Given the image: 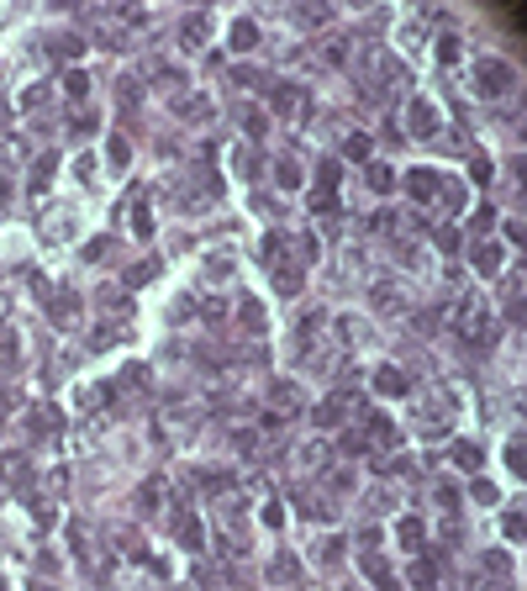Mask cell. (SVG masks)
<instances>
[{"label":"cell","instance_id":"25","mask_svg":"<svg viewBox=\"0 0 527 591\" xmlns=\"http://www.w3.org/2000/svg\"><path fill=\"white\" fill-rule=\"evenodd\" d=\"M63 96H69V101H85V96H90V79L79 74V69H69V74H63Z\"/></svg>","mask_w":527,"mask_h":591},{"label":"cell","instance_id":"9","mask_svg":"<svg viewBox=\"0 0 527 591\" xmlns=\"http://www.w3.org/2000/svg\"><path fill=\"white\" fill-rule=\"evenodd\" d=\"M364 443H380V449H396L401 443V428L385 418V412H374L369 418V428H364Z\"/></svg>","mask_w":527,"mask_h":591},{"label":"cell","instance_id":"10","mask_svg":"<svg viewBox=\"0 0 527 591\" xmlns=\"http://www.w3.org/2000/svg\"><path fill=\"white\" fill-rule=\"evenodd\" d=\"M348 401H354V391H332V396L317 407V428H337V423L348 418Z\"/></svg>","mask_w":527,"mask_h":591},{"label":"cell","instance_id":"16","mask_svg":"<svg viewBox=\"0 0 527 591\" xmlns=\"http://www.w3.org/2000/svg\"><path fill=\"white\" fill-rule=\"evenodd\" d=\"M174 533H180V544L190 549V555H195L200 544H206V528H200V517H195V512H185L180 522H174Z\"/></svg>","mask_w":527,"mask_h":591},{"label":"cell","instance_id":"23","mask_svg":"<svg viewBox=\"0 0 527 591\" xmlns=\"http://www.w3.org/2000/svg\"><path fill=\"white\" fill-rule=\"evenodd\" d=\"M106 158H111L116 169H127L132 164V143L127 138H106Z\"/></svg>","mask_w":527,"mask_h":591},{"label":"cell","instance_id":"49","mask_svg":"<svg viewBox=\"0 0 527 591\" xmlns=\"http://www.w3.org/2000/svg\"><path fill=\"white\" fill-rule=\"evenodd\" d=\"M469 496H475V502H496V486H491V480H475V486H469Z\"/></svg>","mask_w":527,"mask_h":591},{"label":"cell","instance_id":"32","mask_svg":"<svg viewBox=\"0 0 527 591\" xmlns=\"http://www.w3.org/2000/svg\"><path fill=\"white\" fill-rule=\"evenodd\" d=\"M275 180L285 185V191H295V185H301V164H290V158H285V164H275Z\"/></svg>","mask_w":527,"mask_h":591},{"label":"cell","instance_id":"29","mask_svg":"<svg viewBox=\"0 0 527 591\" xmlns=\"http://www.w3.org/2000/svg\"><path fill=\"white\" fill-rule=\"evenodd\" d=\"M153 275H158V259H143V264H132V270H127V286H148Z\"/></svg>","mask_w":527,"mask_h":591},{"label":"cell","instance_id":"46","mask_svg":"<svg viewBox=\"0 0 527 591\" xmlns=\"http://www.w3.org/2000/svg\"><path fill=\"white\" fill-rule=\"evenodd\" d=\"M79 317V301H53V322H74Z\"/></svg>","mask_w":527,"mask_h":591},{"label":"cell","instance_id":"33","mask_svg":"<svg viewBox=\"0 0 527 591\" xmlns=\"http://www.w3.org/2000/svg\"><path fill=\"white\" fill-rule=\"evenodd\" d=\"M343 153L348 158H369V132H354V138L343 143Z\"/></svg>","mask_w":527,"mask_h":591},{"label":"cell","instance_id":"17","mask_svg":"<svg viewBox=\"0 0 527 591\" xmlns=\"http://www.w3.org/2000/svg\"><path fill=\"white\" fill-rule=\"evenodd\" d=\"M211 32V16L206 11H195V16H185V26H180V37H185V48H200V37Z\"/></svg>","mask_w":527,"mask_h":591},{"label":"cell","instance_id":"30","mask_svg":"<svg viewBox=\"0 0 527 591\" xmlns=\"http://www.w3.org/2000/svg\"><path fill=\"white\" fill-rule=\"evenodd\" d=\"M11 370H16V338L0 333V375H11Z\"/></svg>","mask_w":527,"mask_h":591},{"label":"cell","instance_id":"28","mask_svg":"<svg viewBox=\"0 0 527 591\" xmlns=\"http://www.w3.org/2000/svg\"><path fill=\"white\" fill-rule=\"evenodd\" d=\"M53 59H79V53H85V43H79V37H53Z\"/></svg>","mask_w":527,"mask_h":591},{"label":"cell","instance_id":"13","mask_svg":"<svg viewBox=\"0 0 527 591\" xmlns=\"http://www.w3.org/2000/svg\"><path fill=\"white\" fill-rule=\"evenodd\" d=\"M406 196L411 201H432L438 196V169H411L406 174Z\"/></svg>","mask_w":527,"mask_h":591},{"label":"cell","instance_id":"3","mask_svg":"<svg viewBox=\"0 0 527 591\" xmlns=\"http://www.w3.org/2000/svg\"><path fill=\"white\" fill-rule=\"evenodd\" d=\"M306 407V396H301V385H295V380H275V385H269V418H295V412H301Z\"/></svg>","mask_w":527,"mask_h":591},{"label":"cell","instance_id":"36","mask_svg":"<svg viewBox=\"0 0 527 591\" xmlns=\"http://www.w3.org/2000/svg\"><path fill=\"white\" fill-rule=\"evenodd\" d=\"M312 211H317V217H337V196H322V191H312Z\"/></svg>","mask_w":527,"mask_h":591},{"label":"cell","instance_id":"34","mask_svg":"<svg viewBox=\"0 0 527 591\" xmlns=\"http://www.w3.org/2000/svg\"><path fill=\"white\" fill-rule=\"evenodd\" d=\"M37 106H48V85H32V90H21V111H37Z\"/></svg>","mask_w":527,"mask_h":591},{"label":"cell","instance_id":"19","mask_svg":"<svg viewBox=\"0 0 527 591\" xmlns=\"http://www.w3.org/2000/svg\"><path fill=\"white\" fill-rule=\"evenodd\" d=\"M485 570L496 575V586H511V555L506 549H491V555H485Z\"/></svg>","mask_w":527,"mask_h":591},{"label":"cell","instance_id":"7","mask_svg":"<svg viewBox=\"0 0 527 591\" xmlns=\"http://www.w3.org/2000/svg\"><path fill=\"white\" fill-rule=\"evenodd\" d=\"M374 391H380V396H406L411 380H406L401 365H380V370H374Z\"/></svg>","mask_w":527,"mask_h":591},{"label":"cell","instance_id":"21","mask_svg":"<svg viewBox=\"0 0 527 591\" xmlns=\"http://www.w3.org/2000/svg\"><path fill=\"white\" fill-rule=\"evenodd\" d=\"M275 286L285 291V296H295V291H301V270H295L290 259H285V264H275Z\"/></svg>","mask_w":527,"mask_h":591},{"label":"cell","instance_id":"43","mask_svg":"<svg viewBox=\"0 0 527 591\" xmlns=\"http://www.w3.org/2000/svg\"><path fill=\"white\" fill-rule=\"evenodd\" d=\"M469 174H475V180H480V185H491V174H496V164H491V158H485V153H480V158H475V164H469Z\"/></svg>","mask_w":527,"mask_h":591},{"label":"cell","instance_id":"22","mask_svg":"<svg viewBox=\"0 0 527 591\" xmlns=\"http://www.w3.org/2000/svg\"><path fill=\"white\" fill-rule=\"evenodd\" d=\"M53 169H58V158H53V153H43V158H37V164H32V191H48Z\"/></svg>","mask_w":527,"mask_h":591},{"label":"cell","instance_id":"41","mask_svg":"<svg viewBox=\"0 0 527 591\" xmlns=\"http://www.w3.org/2000/svg\"><path fill=\"white\" fill-rule=\"evenodd\" d=\"M264 522H269V528H280V522H285V507H280V496H269V502H264Z\"/></svg>","mask_w":527,"mask_h":591},{"label":"cell","instance_id":"54","mask_svg":"<svg viewBox=\"0 0 527 591\" xmlns=\"http://www.w3.org/2000/svg\"><path fill=\"white\" fill-rule=\"evenodd\" d=\"M343 449H348V454H364L369 443H364V433H348V438H343Z\"/></svg>","mask_w":527,"mask_h":591},{"label":"cell","instance_id":"40","mask_svg":"<svg viewBox=\"0 0 527 591\" xmlns=\"http://www.w3.org/2000/svg\"><path fill=\"white\" fill-rule=\"evenodd\" d=\"M501 528H506V539H522V533H527V517H522V512H506Z\"/></svg>","mask_w":527,"mask_h":591},{"label":"cell","instance_id":"51","mask_svg":"<svg viewBox=\"0 0 527 591\" xmlns=\"http://www.w3.org/2000/svg\"><path fill=\"white\" fill-rule=\"evenodd\" d=\"M200 312H206L211 322H222V317H227V301H222V296H216V301H206V306H200Z\"/></svg>","mask_w":527,"mask_h":591},{"label":"cell","instance_id":"53","mask_svg":"<svg viewBox=\"0 0 527 591\" xmlns=\"http://www.w3.org/2000/svg\"><path fill=\"white\" fill-rule=\"evenodd\" d=\"M506 243H527V227L522 222H506Z\"/></svg>","mask_w":527,"mask_h":591},{"label":"cell","instance_id":"50","mask_svg":"<svg viewBox=\"0 0 527 591\" xmlns=\"http://www.w3.org/2000/svg\"><path fill=\"white\" fill-rule=\"evenodd\" d=\"M438 248H443V253L459 248V233H454V227H438Z\"/></svg>","mask_w":527,"mask_h":591},{"label":"cell","instance_id":"27","mask_svg":"<svg viewBox=\"0 0 527 591\" xmlns=\"http://www.w3.org/2000/svg\"><path fill=\"white\" fill-rule=\"evenodd\" d=\"M506 470H511V475H527V449H522V438L506 443Z\"/></svg>","mask_w":527,"mask_h":591},{"label":"cell","instance_id":"18","mask_svg":"<svg viewBox=\"0 0 527 591\" xmlns=\"http://www.w3.org/2000/svg\"><path fill=\"white\" fill-rule=\"evenodd\" d=\"M396 539H401V549H422V539H427V528L416 517H401L396 522Z\"/></svg>","mask_w":527,"mask_h":591},{"label":"cell","instance_id":"56","mask_svg":"<svg viewBox=\"0 0 527 591\" xmlns=\"http://www.w3.org/2000/svg\"><path fill=\"white\" fill-rule=\"evenodd\" d=\"M26 591H53V586H48V581H32V586H26Z\"/></svg>","mask_w":527,"mask_h":591},{"label":"cell","instance_id":"52","mask_svg":"<svg viewBox=\"0 0 527 591\" xmlns=\"http://www.w3.org/2000/svg\"><path fill=\"white\" fill-rule=\"evenodd\" d=\"M264 127H269L264 111H248V138H264Z\"/></svg>","mask_w":527,"mask_h":591},{"label":"cell","instance_id":"48","mask_svg":"<svg viewBox=\"0 0 527 591\" xmlns=\"http://www.w3.org/2000/svg\"><path fill=\"white\" fill-rule=\"evenodd\" d=\"M111 253V238H96V243H85V259H106Z\"/></svg>","mask_w":527,"mask_h":591},{"label":"cell","instance_id":"5","mask_svg":"<svg viewBox=\"0 0 527 591\" xmlns=\"http://www.w3.org/2000/svg\"><path fill=\"white\" fill-rule=\"evenodd\" d=\"M269 106H275V116H285V122H301L306 116V90L301 85H275Z\"/></svg>","mask_w":527,"mask_h":591},{"label":"cell","instance_id":"4","mask_svg":"<svg viewBox=\"0 0 527 591\" xmlns=\"http://www.w3.org/2000/svg\"><path fill=\"white\" fill-rule=\"evenodd\" d=\"M469 264H475V275L496 280V275H501V264H506V248H501V243H491V238H480V243L469 248Z\"/></svg>","mask_w":527,"mask_h":591},{"label":"cell","instance_id":"55","mask_svg":"<svg viewBox=\"0 0 527 591\" xmlns=\"http://www.w3.org/2000/svg\"><path fill=\"white\" fill-rule=\"evenodd\" d=\"M0 412H11V391H0Z\"/></svg>","mask_w":527,"mask_h":591},{"label":"cell","instance_id":"44","mask_svg":"<svg viewBox=\"0 0 527 591\" xmlns=\"http://www.w3.org/2000/svg\"><path fill=\"white\" fill-rule=\"evenodd\" d=\"M132 233H138V238L153 233V217H148V206H143V201H138V217H132Z\"/></svg>","mask_w":527,"mask_h":591},{"label":"cell","instance_id":"35","mask_svg":"<svg viewBox=\"0 0 527 591\" xmlns=\"http://www.w3.org/2000/svg\"><path fill=\"white\" fill-rule=\"evenodd\" d=\"M411 581H416V586H432V581H438V565H432V560H416V565H411Z\"/></svg>","mask_w":527,"mask_h":591},{"label":"cell","instance_id":"37","mask_svg":"<svg viewBox=\"0 0 527 591\" xmlns=\"http://www.w3.org/2000/svg\"><path fill=\"white\" fill-rule=\"evenodd\" d=\"M200 486H206V491H227V486H232V475H227V470H206Z\"/></svg>","mask_w":527,"mask_h":591},{"label":"cell","instance_id":"31","mask_svg":"<svg viewBox=\"0 0 527 591\" xmlns=\"http://www.w3.org/2000/svg\"><path fill=\"white\" fill-rule=\"evenodd\" d=\"M454 460H459V470H480V449L475 443H454Z\"/></svg>","mask_w":527,"mask_h":591},{"label":"cell","instance_id":"15","mask_svg":"<svg viewBox=\"0 0 527 591\" xmlns=\"http://www.w3.org/2000/svg\"><path fill=\"white\" fill-rule=\"evenodd\" d=\"M237 322H242L248 333H264V322H269L264 301H253V296H242V301H237Z\"/></svg>","mask_w":527,"mask_h":591},{"label":"cell","instance_id":"42","mask_svg":"<svg viewBox=\"0 0 527 591\" xmlns=\"http://www.w3.org/2000/svg\"><path fill=\"white\" fill-rule=\"evenodd\" d=\"M459 59V37H438V64H454Z\"/></svg>","mask_w":527,"mask_h":591},{"label":"cell","instance_id":"6","mask_svg":"<svg viewBox=\"0 0 527 591\" xmlns=\"http://www.w3.org/2000/svg\"><path fill=\"white\" fill-rule=\"evenodd\" d=\"M406 127H411V138H432V132H438V106H432L427 96H416L406 106Z\"/></svg>","mask_w":527,"mask_h":591},{"label":"cell","instance_id":"39","mask_svg":"<svg viewBox=\"0 0 527 591\" xmlns=\"http://www.w3.org/2000/svg\"><path fill=\"white\" fill-rule=\"evenodd\" d=\"M301 460L312 465V470H327V449H322V443H306V449H301Z\"/></svg>","mask_w":527,"mask_h":591},{"label":"cell","instance_id":"20","mask_svg":"<svg viewBox=\"0 0 527 591\" xmlns=\"http://www.w3.org/2000/svg\"><path fill=\"white\" fill-rule=\"evenodd\" d=\"M364 180H369V191H380V196L396 191V169H390V164H369V174H364Z\"/></svg>","mask_w":527,"mask_h":591},{"label":"cell","instance_id":"1","mask_svg":"<svg viewBox=\"0 0 527 591\" xmlns=\"http://www.w3.org/2000/svg\"><path fill=\"white\" fill-rule=\"evenodd\" d=\"M449 322L459 328V338H469L475 348H491V343H496V322L485 317V306L475 301V296H464V301H454V306H449Z\"/></svg>","mask_w":527,"mask_h":591},{"label":"cell","instance_id":"14","mask_svg":"<svg viewBox=\"0 0 527 591\" xmlns=\"http://www.w3.org/2000/svg\"><path fill=\"white\" fill-rule=\"evenodd\" d=\"M369 301H374V312H380V317H390V312H401V306H406V296L390 286V280H380V286L369 291Z\"/></svg>","mask_w":527,"mask_h":591},{"label":"cell","instance_id":"8","mask_svg":"<svg viewBox=\"0 0 527 591\" xmlns=\"http://www.w3.org/2000/svg\"><path fill=\"white\" fill-rule=\"evenodd\" d=\"M359 570L369 575V581L380 586V591H396V575H390V565H385L380 555H374V549H359Z\"/></svg>","mask_w":527,"mask_h":591},{"label":"cell","instance_id":"12","mask_svg":"<svg viewBox=\"0 0 527 591\" xmlns=\"http://www.w3.org/2000/svg\"><path fill=\"white\" fill-rule=\"evenodd\" d=\"M269 581H280V586H295V581H301V560H295L290 549H280V555L269 560Z\"/></svg>","mask_w":527,"mask_h":591},{"label":"cell","instance_id":"26","mask_svg":"<svg viewBox=\"0 0 527 591\" xmlns=\"http://www.w3.org/2000/svg\"><path fill=\"white\" fill-rule=\"evenodd\" d=\"M174 111H180V116H195V122H200V116H211V101H206V96H190V101H174Z\"/></svg>","mask_w":527,"mask_h":591},{"label":"cell","instance_id":"47","mask_svg":"<svg viewBox=\"0 0 527 591\" xmlns=\"http://www.w3.org/2000/svg\"><path fill=\"white\" fill-rule=\"evenodd\" d=\"M106 306H111V312H127V296H121V291H101V312H106Z\"/></svg>","mask_w":527,"mask_h":591},{"label":"cell","instance_id":"2","mask_svg":"<svg viewBox=\"0 0 527 591\" xmlns=\"http://www.w3.org/2000/svg\"><path fill=\"white\" fill-rule=\"evenodd\" d=\"M511 85H517V69H511L506 59H480V64H475V90H480V96L501 101Z\"/></svg>","mask_w":527,"mask_h":591},{"label":"cell","instance_id":"38","mask_svg":"<svg viewBox=\"0 0 527 591\" xmlns=\"http://www.w3.org/2000/svg\"><path fill=\"white\" fill-rule=\"evenodd\" d=\"M327 486H332V491H354V486H359V475H354V470H332Z\"/></svg>","mask_w":527,"mask_h":591},{"label":"cell","instance_id":"45","mask_svg":"<svg viewBox=\"0 0 527 591\" xmlns=\"http://www.w3.org/2000/svg\"><path fill=\"white\" fill-rule=\"evenodd\" d=\"M469 227H475V233L485 238V233H491V227H496V206H485V211H475V222H469Z\"/></svg>","mask_w":527,"mask_h":591},{"label":"cell","instance_id":"24","mask_svg":"<svg viewBox=\"0 0 527 591\" xmlns=\"http://www.w3.org/2000/svg\"><path fill=\"white\" fill-rule=\"evenodd\" d=\"M432 201H449V206L459 211V206H464V185H459V180H443V174H438V196H432Z\"/></svg>","mask_w":527,"mask_h":591},{"label":"cell","instance_id":"11","mask_svg":"<svg viewBox=\"0 0 527 591\" xmlns=\"http://www.w3.org/2000/svg\"><path fill=\"white\" fill-rule=\"evenodd\" d=\"M227 48H232V53H253V48H259V21L237 16L232 32H227Z\"/></svg>","mask_w":527,"mask_h":591}]
</instances>
